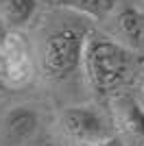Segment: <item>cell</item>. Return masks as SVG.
Returning <instances> with one entry per match:
<instances>
[{"label":"cell","mask_w":144,"mask_h":146,"mask_svg":"<svg viewBox=\"0 0 144 146\" xmlns=\"http://www.w3.org/2000/svg\"><path fill=\"white\" fill-rule=\"evenodd\" d=\"M61 9L87 15L92 20H107L109 13L116 9L118 0H57Z\"/></svg>","instance_id":"9"},{"label":"cell","mask_w":144,"mask_h":146,"mask_svg":"<svg viewBox=\"0 0 144 146\" xmlns=\"http://www.w3.org/2000/svg\"><path fill=\"white\" fill-rule=\"evenodd\" d=\"M81 68L85 79L96 92H107L120 85L133 68L131 50L111 37L92 35L85 39Z\"/></svg>","instance_id":"1"},{"label":"cell","mask_w":144,"mask_h":146,"mask_svg":"<svg viewBox=\"0 0 144 146\" xmlns=\"http://www.w3.org/2000/svg\"><path fill=\"white\" fill-rule=\"evenodd\" d=\"M0 68L5 85L22 87L33 79V52L20 33H7L0 46Z\"/></svg>","instance_id":"4"},{"label":"cell","mask_w":144,"mask_h":146,"mask_svg":"<svg viewBox=\"0 0 144 146\" xmlns=\"http://www.w3.org/2000/svg\"><path fill=\"white\" fill-rule=\"evenodd\" d=\"M59 127L77 144H90V142H101L111 137L105 118L94 107H85V105L66 107L59 116Z\"/></svg>","instance_id":"3"},{"label":"cell","mask_w":144,"mask_h":146,"mask_svg":"<svg viewBox=\"0 0 144 146\" xmlns=\"http://www.w3.org/2000/svg\"><path fill=\"white\" fill-rule=\"evenodd\" d=\"M142 90H144V79H142Z\"/></svg>","instance_id":"12"},{"label":"cell","mask_w":144,"mask_h":146,"mask_svg":"<svg viewBox=\"0 0 144 146\" xmlns=\"http://www.w3.org/2000/svg\"><path fill=\"white\" fill-rule=\"evenodd\" d=\"M39 0H0V18L7 29H22L37 13Z\"/></svg>","instance_id":"8"},{"label":"cell","mask_w":144,"mask_h":146,"mask_svg":"<svg viewBox=\"0 0 144 146\" xmlns=\"http://www.w3.org/2000/svg\"><path fill=\"white\" fill-rule=\"evenodd\" d=\"M7 33H9V29H7V24L2 22V18H0V46H2V42H5Z\"/></svg>","instance_id":"11"},{"label":"cell","mask_w":144,"mask_h":146,"mask_svg":"<svg viewBox=\"0 0 144 146\" xmlns=\"http://www.w3.org/2000/svg\"><path fill=\"white\" fill-rule=\"evenodd\" d=\"M37 129H39V113L31 105H13L0 118V135L13 144L33 140Z\"/></svg>","instance_id":"6"},{"label":"cell","mask_w":144,"mask_h":146,"mask_svg":"<svg viewBox=\"0 0 144 146\" xmlns=\"http://www.w3.org/2000/svg\"><path fill=\"white\" fill-rule=\"evenodd\" d=\"M85 35L81 29L66 26L50 33L44 39L42 52H39V66L46 79L50 81H66L81 68V57H83Z\"/></svg>","instance_id":"2"},{"label":"cell","mask_w":144,"mask_h":146,"mask_svg":"<svg viewBox=\"0 0 144 146\" xmlns=\"http://www.w3.org/2000/svg\"><path fill=\"white\" fill-rule=\"evenodd\" d=\"M111 122L120 133L129 137H144V107L131 94H118L111 98Z\"/></svg>","instance_id":"7"},{"label":"cell","mask_w":144,"mask_h":146,"mask_svg":"<svg viewBox=\"0 0 144 146\" xmlns=\"http://www.w3.org/2000/svg\"><path fill=\"white\" fill-rule=\"evenodd\" d=\"M79 146H122L118 137H107V140H101V142H90V144H79Z\"/></svg>","instance_id":"10"},{"label":"cell","mask_w":144,"mask_h":146,"mask_svg":"<svg viewBox=\"0 0 144 146\" xmlns=\"http://www.w3.org/2000/svg\"><path fill=\"white\" fill-rule=\"evenodd\" d=\"M109 33L111 39L138 50L144 46V13L135 7H116L109 13Z\"/></svg>","instance_id":"5"}]
</instances>
